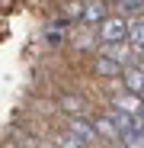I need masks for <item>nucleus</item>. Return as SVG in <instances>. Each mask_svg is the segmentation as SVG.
I'll list each match as a JSON object with an SVG mask.
<instances>
[{
	"instance_id": "f257e3e1",
	"label": "nucleus",
	"mask_w": 144,
	"mask_h": 148,
	"mask_svg": "<svg viewBox=\"0 0 144 148\" xmlns=\"http://www.w3.org/2000/svg\"><path fill=\"white\" fill-rule=\"evenodd\" d=\"M128 29H131V16L109 13L99 26H96V36H99L103 45H112V42H128Z\"/></svg>"
},
{
	"instance_id": "f03ea898",
	"label": "nucleus",
	"mask_w": 144,
	"mask_h": 148,
	"mask_svg": "<svg viewBox=\"0 0 144 148\" xmlns=\"http://www.w3.org/2000/svg\"><path fill=\"white\" fill-rule=\"evenodd\" d=\"M109 16V3L106 0H83V10H80V23L83 26H99V23Z\"/></svg>"
},
{
	"instance_id": "7ed1b4c3",
	"label": "nucleus",
	"mask_w": 144,
	"mask_h": 148,
	"mask_svg": "<svg viewBox=\"0 0 144 148\" xmlns=\"http://www.w3.org/2000/svg\"><path fill=\"white\" fill-rule=\"evenodd\" d=\"M67 132L77 135V138L87 142V145H93L96 138H99V132H96V126H93V119H87V116H70V119H67Z\"/></svg>"
},
{
	"instance_id": "20e7f679",
	"label": "nucleus",
	"mask_w": 144,
	"mask_h": 148,
	"mask_svg": "<svg viewBox=\"0 0 144 148\" xmlns=\"http://www.w3.org/2000/svg\"><path fill=\"white\" fill-rule=\"evenodd\" d=\"M141 106H144V97H138V93H131V90H118V93H112V110H125V113H141Z\"/></svg>"
},
{
	"instance_id": "39448f33",
	"label": "nucleus",
	"mask_w": 144,
	"mask_h": 148,
	"mask_svg": "<svg viewBox=\"0 0 144 148\" xmlns=\"http://www.w3.org/2000/svg\"><path fill=\"white\" fill-rule=\"evenodd\" d=\"M122 71H125L122 64L115 58H109V55H103V52L93 58V74L96 77H122Z\"/></svg>"
},
{
	"instance_id": "423d86ee",
	"label": "nucleus",
	"mask_w": 144,
	"mask_h": 148,
	"mask_svg": "<svg viewBox=\"0 0 144 148\" xmlns=\"http://www.w3.org/2000/svg\"><path fill=\"white\" fill-rule=\"evenodd\" d=\"M93 126H96V132H99V138L122 142V132H118V126L112 122V116H109V113H106V116H96V119H93Z\"/></svg>"
},
{
	"instance_id": "0eeeda50",
	"label": "nucleus",
	"mask_w": 144,
	"mask_h": 148,
	"mask_svg": "<svg viewBox=\"0 0 144 148\" xmlns=\"http://www.w3.org/2000/svg\"><path fill=\"white\" fill-rule=\"evenodd\" d=\"M128 42L135 48H144V16H135L131 19V29H128Z\"/></svg>"
},
{
	"instance_id": "6e6552de",
	"label": "nucleus",
	"mask_w": 144,
	"mask_h": 148,
	"mask_svg": "<svg viewBox=\"0 0 144 148\" xmlns=\"http://www.w3.org/2000/svg\"><path fill=\"white\" fill-rule=\"evenodd\" d=\"M55 145H58V148H90V145H87V142H80V138H77V135H70V132H67V129H64V132H61V135H58V138H55Z\"/></svg>"
},
{
	"instance_id": "1a4fd4ad",
	"label": "nucleus",
	"mask_w": 144,
	"mask_h": 148,
	"mask_svg": "<svg viewBox=\"0 0 144 148\" xmlns=\"http://www.w3.org/2000/svg\"><path fill=\"white\" fill-rule=\"evenodd\" d=\"M61 106H64L67 113H74V116L83 113V103H80V97H77V93H64V97H61Z\"/></svg>"
},
{
	"instance_id": "9d476101",
	"label": "nucleus",
	"mask_w": 144,
	"mask_h": 148,
	"mask_svg": "<svg viewBox=\"0 0 144 148\" xmlns=\"http://www.w3.org/2000/svg\"><path fill=\"white\" fill-rule=\"evenodd\" d=\"M122 148H144V126L128 132V135H122Z\"/></svg>"
},
{
	"instance_id": "9b49d317",
	"label": "nucleus",
	"mask_w": 144,
	"mask_h": 148,
	"mask_svg": "<svg viewBox=\"0 0 144 148\" xmlns=\"http://www.w3.org/2000/svg\"><path fill=\"white\" fill-rule=\"evenodd\" d=\"M122 10H138V7H144V0H115Z\"/></svg>"
},
{
	"instance_id": "f8f14e48",
	"label": "nucleus",
	"mask_w": 144,
	"mask_h": 148,
	"mask_svg": "<svg viewBox=\"0 0 144 148\" xmlns=\"http://www.w3.org/2000/svg\"><path fill=\"white\" fill-rule=\"evenodd\" d=\"M138 119H141V122H144V106H141V113H138Z\"/></svg>"
}]
</instances>
